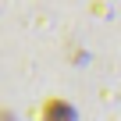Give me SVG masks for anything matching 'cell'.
<instances>
[{
    "mask_svg": "<svg viewBox=\"0 0 121 121\" xmlns=\"http://www.w3.org/2000/svg\"><path fill=\"white\" fill-rule=\"evenodd\" d=\"M39 121H75V107L60 96H46L39 103Z\"/></svg>",
    "mask_w": 121,
    "mask_h": 121,
    "instance_id": "obj_1",
    "label": "cell"
}]
</instances>
